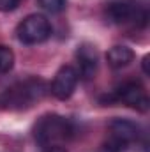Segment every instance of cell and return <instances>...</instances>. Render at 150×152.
I'll use <instances>...</instances> for the list:
<instances>
[{
	"label": "cell",
	"instance_id": "obj_1",
	"mask_svg": "<svg viewBox=\"0 0 150 152\" xmlns=\"http://www.w3.org/2000/svg\"><path fill=\"white\" fill-rule=\"evenodd\" d=\"M46 83L37 78L20 81L0 94V106L9 110H23L32 106L36 101H41L46 96Z\"/></svg>",
	"mask_w": 150,
	"mask_h": 152
},
{
	"label": "cell",
	"instance_id": "obj_2",
	"mask_svg": "<svg viewBox=\"0 0 150 152\" xmlns=\"http://www.w3.org/2000/svg\"><path fill=\"white\" fill-rule=\"evenodd\" d=\"M74 134V127L69 118L60 115L50 113L39 118L34 127V138L41 147H55L67 140H71Z\"/></svg>",
	"mask_w": 150,
	"mask_h": 152
},
{
	"label": "cell",
	"instance_id": "obj_3",
	"mask_svg": "<svg viewBox=\"0 0 150 152\" xmlns=\"http://www.w3.org/2000/svg\"><path fill=\"white\" fill-rule=\"evenodd\" d=\"M106 14H108L110 21L115 25L140 23L143 27L147 23V11H143L133 0H113L106 7Z\"/></svg>",
	"mask_w": 150,
	"mask_h": 152
},
{
	"label": "cell",
	"instance_id": "obj_4",
	"mask_svg": "<svg viewBox=\"0 0 150 152\" xmlns=\"http://www.w3.org/2000/svg\"><path fill=\"white\" fill-rule=\"evenodd\" d=\"M140 136V127L125 118H115L110 122V138L106 142V151L122 152L127 145L136 142Z\"/></svg>",
	"mask_w": 150,
	"mask_h": 152
},
{
	"label": "cell",
	"instance_id": "obj_5",
	"mask_svg": "<svg viewBox=\"0 0 150 152\" xmlns=\"http://www.w3.org/2000/svg\"><path fill=\"white\" fill-rule=\"evenodd\" d=\"M18 39L23 44H39L51 36V25L46 16L30 14L18 25Z\"/></svg>",
	"mask_w": 150,
	"mask_h": 152
},
{
	"label": "cell",
	"instance_id": "obj_6",
	"mask_svg": "<svg viewBox=\"0 0 150 152\" xmlns=\"http://www.w3.org/2000/svg\"><path fill=\"white\" fill-rule=\"evenodd\" d=\"M106 101L108 103H113V101L124 103L138 112H147L150 106V101L143 90V87L140 83H134V81H129V83H124L122 87H118L113 94L106 96Z\"/></svg>",
	"mask_w": 150,
	"mask_h": 152
},
{
	"label": "cell",
	"instance_id": "obj_7",
	"mask_svg": "<svg viewBox=\"0 0 150 152\" xmlns=\"http://www.w3.org/2000/svg\"><path fill=\"white\" fill-rule=\"evenodd\" d=\"M78 78L79 76H78V71L74 67H71V66L60 67L58 73L53 78V81H51V87H50L51 94L57 99H62V101L69 99L74 92L76 85H78Z\"/></svg>",
	"mask_w": 150,
	"mask_h": 152
},
{
	"label": "cell",
	"instance_id": "obj_8",
	"mask_svg": "<svg viewBox=\"0 0 150 152\" xmlns=\"http://www.w3.org/2000/svg\"><path fill=\"white\" fill-rule=\"evenodd\" d=\"M76 58H78V76H81L83 80H92L95 73H97V67H99V55H97V50L85 42L81 46H78V51H76Z\"/></svg>",
	"mask_w": 150,
	"mask_h": 152
},
{
	"label": "cell",
	"instance_id": "obj_9",
	"mask_svg": "<svg viewBox=\"0 0 150 152\" xmlns=\"http://www.w3.org/2000/svg\"><path fill=\"white\" fill-rule=\"evenodd\" d=\"M106 60H108V66L111 69H124L134 60V51L129 46L118 44V46L110 48V51L106 53Z\"/></svg>",
	"mask_w": 150,
	"mask_h": 152
},
{
	"label": "cell",
	"instance_id": "obj_10",
	"mask_svg": "<svg viewBox=\"0 0 150 152\" xmlns=\"http://www.w3.org/2000/svg\"><path fill=\"white\" fill-rule=\"evenodd\" d=\"M14 66V53L9 46L0 44V75H5Z\"/></svg>",
	"mask_w": 150,
	"mask_h": 152
},
{
	"label": "cell",
	"instance_id": "obj_11",
	"mask_svg": "<svg viewBox=\"0 0 150 152\" xmlns=\"http://www.w3.org/2000/svg\"><path fill=\"white\" fill-rule=\"evenodd\" d=\"M39 5L50 12V14H58L66 9V0H37Z\"/></svg>",
	"mask_w": 150,
	"mask_h": 152
},
{
	"label": "cell",
	"instance_id": "obj_12",
	"mask_svg": "<svg viewBox=\"0 0 150 152\" xmlns=\"http://www.w3.org/2000/svg\"><path fill=\"white\" fill-rule=\"evenodd\" d=\"M18 5H20V0H0V11L2 12L14 11Z\"/></svg>",
	"mask_w": 150,
	"mask_h": 152
},
{
	"label": "cell",
	"instance_id": "obj_13",
	"mask_svg": "<svg viewBox=\"0 0 150 152\" xmlns=\"http://www.w3.org/2000/svg\"><path fill=\"white\" fill-rule=\"evenodd\" d=\"M42 152H67L64 147H60V145H55V147H46Z\"/></svg>",
	"mask_w": 150,
	"mask_h": 152
},
{
	"label": "cell",
	"instance_id": "obj_14",
	"mask_svg": "<svg viewBox=\"0 0 150 152\" xmlns=\"http://www.w3.org/2000/svg\"><path fill=\"white\" fill-rule=\"evenodd\" d=\"M149 60H150V57L147 55V57L143 58V71H145V75H149V73H150V69H149Z\"/></svg>",
	"mask_w": 150,
	"mask_h": 152
}]
</instances>
